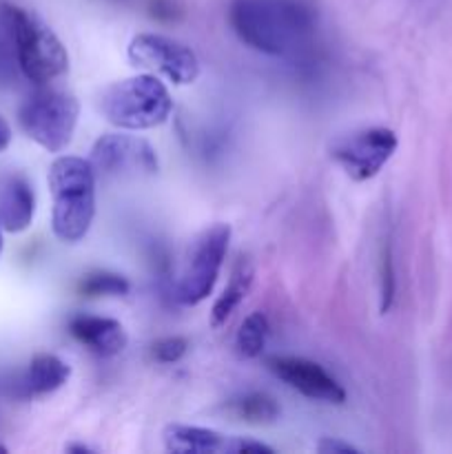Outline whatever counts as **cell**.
<instances>
[{"mask_svg": "<svg viewBox=\"0 0 452 454\" xmlns=\"http://www.w3.org/2000/svg\"><path fill=\"white\" fill-rule=\"evenodd\" d=\"M229 22L246 47L273 58H297L317 35L313 0H233Z\"/></svg>", "mask_w": 452, "mask_h": 454, "instance_id": "cell-1", "label": "cell"}, {"mask_svg": "<svg viewBox=\"0 0 452 454\" xmlns=\"http://www.w3.org/2000/svg\"><path fill=\"white\" fill-rule=\"evenodd\" d=\"M51 229L60 242L75 244L89 233L96 215V171L91 162L60 155L49 167Z\"/></svg>", "mask_w": 452, "mask_h": 454, "instance_id": "cell-2", "label": "cell"}, {"mask_svg": "<svg viewBox=\"0 0 452 454\" xmlns=\"http://www.w3.org/2000/svg\"><path fill=\"white\" fill-rule=\"evenodd\" d=\"M0 22L16 51V60L27 80L47 84L69 69V53L51 27L34 12L13 3H0Z\"/></svg>", "mask_w": 452, "mask_h": 454, "instance_id": "cell-3", "label": "cell"}, {"mask_svg": "<svg viewBox=\"0 0 452 454\" xmlns=\"http://www.w3.org/2000/svg\"><path fill=\"white\" fill-rule=\"evenodd\" d=\"M100 114L124 131H146L168 120L173 100L168 89L155 74H140L118 80L100 93Z\"/></svg>", "mask_w": 452, "mask_h": 454, "instance_id": "cell-4", "label": "cell"}, {"mask_svg": "<svg viewBox=\"0 0 452 454\" xmlns=\"http://www.w3.org/2000/svg\"><path fill=\"white\" fill-rule=\"evenodd\" d=\"M78 118V100L71 93L56 89H38L22 102L18 111L22 131L49 153H60L69 146Z\"/></svg>", "mask_w": 452, "mask_h": 454, "instance_id": "cell-5", "label": "cell"}, {"mask_svg": "<svg viewBox=\"0 0 452 454\" xmlns=\"http://www.w3.org/2000/svg\"><path fill=\"white\" fill-rule=\"evenodd\" d=\"M229 242L230 226L222 224V222L204 229L191 242L175 288L180 304L198 306L211 295L217 278H220L222 264H224L226 251H229Z\"/></svg>", "mask_w": 452, "mask_h": 454, "instance_id": "cell-6", "label": "cell"}, {"mask_svg": "<svg viewBox=\"0 0 452 454\" xmlns=\"http://www.w3.org/2000/svg\"><path fill=\"white\" fill-rule=\"evenodd\" d=\"M399 140L393 129L370 127L348 133L332 142L331 158L355 182L372 180L397 151Z\"/></svg>", "mask_w": 452, "mask_h": 454, "instance_id": "cell-7", "label": "cell"}, {"mask_svg": "<svg viewBox=\"0 0 452 454\" xmlns=\"http://www.w3.org/2000/svg\"><path fill=\"white\" fill-rule=\"evenodd\" d=\"M136 67L164 75L173 84H191L199 75V60L191 47L162 34H137L129 44Z\"/></svg>", "mask_w": 452, "mask_h": 454, "instance_id": "cell-8", "label": "cell"}, {"mask_svg": "<svg viewBox=\"0 0 452 454\" xmlns=\"http://www.w3.org/2000/svg\"><path fill=\"white\" fill-rule=\"evenodd\" d=\"M91 167L102 177L153 176L158 155L146 140L127 133H106L93 145Z\"/></svg>", "mask_w": 452, "mask_h": 454, "instance_id": "cell-9", "label": "cell"}, {"mask_svg": "<svg viewBox=\"0 0 452 454\" xmlns=\"http://www.w3.org/2000/svg\"><path fill=\"white\" fill-rule=\"evenodd\" d=\"M164 448L173 454H273L266 443L253 439L222 434L199 426L171 424L164 428Z\"/></svg>", "mask_w": 452, "mask_h": 454, "instance_id": "cell-10", "label": "cell"}, {"mask_svg": "<svg viewBox=\"0 0 452 454\" xmlns=\"http://www.w3.org/2000/svg\"><path fill=\"white\" fill-rule=\"evenodd\" d=\"M269 371L273 372L277 380L291 386L304 397L313 399V402H326V403H344L346 390L331 372L317 362H310L304 357H270Z\"/></svg>", "mask_w": 452, "mask_h": 454, "instance_id": "cell-11", "label": "cell"}, {"mask_svg": "<svg viewBox=\"0 0 452 454\" xmlns=\"http://www.w3.org/2000/svg\"><path fill=\"white\" fill-rule=\"evenodd\" d=\"M69 333L97 357L120 355L129 341L127 331L118 319L97 317V315H75L69 322Z\"/></svg>", "mask_w": 452, "mask_h": 454, "instance_id": "cell-12", "label": "cell"}, {"mask_svg": "<svg viewBox=\"0 0 452 454\" xmlns=\"http://www.w3.org/2000/svg\"><path fill=\"white\" fill-rule=\"evenodd\" d=\"M71 377V366L51 353H38L31 357L29 366L16 384V395L22 399L43 397L56 393Z\"/></svg>", "mask_w": 452, "mask_h": 454, "instance_id": "cell-13", "label": "cell"}, {"mask_svg": "<svg viewBox=\"0 0 452 454\" xmlns=\"http://www.w3.org/2000/svg\"><path fill=\"white\" fill-rule=\"evenodd\" d=\"M35 215V195L27 177L9 176L0 184V224L4 233H22Z\"/></svg>", "mask_w": 452, "mask_h": 454, "instance_id": "cell-14", "label": "cell"}, {"mask_svg": "<svg viewBox=\"0 0 452 454\" xmlns=\"http://www.w3.org/2000/svg\"><path fill=\"white\" fill-rule=\"evenodd\" d=\"M253 279H255V269H253V262L248 257H239L235 262L233 270H230L229 284L224 286L222 295L217 297L215 304L211 309V324L215 328L224 326L230 317H233L235 310L239 309L244 300H246L248 291L253 286Z\"/></svg>", "mask_w": 452, "mask_h": 454, "instance_id": "cell-15", "label": "cell"}, {"mask_svg": "<svg viewBox=\"0 0 452 454\" xmlns=\"http://www.w3.org/2000/svg\"><path fill=\"white\" fill-rule=\"evenodd\" d=\"M229 412L246 424L264 426L279 419V403L266 393H246L229 402Z\"/></svg>", "mask_w": 452, "mask_h": 454, "instance_id": "cell-16", "label": "cell"}, {"mask_svg": "<svg viewBox=\"0 0 452 454\" xmlns=\"http://www.w3.org/2000/svg\"><path fill=\"white\" fill-rule=\"evenodd\" d=\"M270 326L264 313H251L239 326L238 337H235V348L244 359H257L266 348Z\"/></svg>", "mask_w": 452, "mask_h": 454, "instance_id": "cell-17", "label": "cell"}, {"mask_svg": "<svg viewBox=\"0 0 452 454\" xmlns=\"http://www.w3.org/2000/svg\"><path fill=\"white\" fill-rule=\"evenodd\" d=\"M78 288L84 297H122L131 291V284L118 273L96 270V273H89Z\"/></svg>", "mask_w": 452, "mask_h": 454, "instance_id": "cell-18", "label": "cell"}, {"mask_svg": "<svg viewBox=\"0 0 452 454\" xmlns=\"http://www.w3.org/2000/svg\"><path fill=\"white\" fill-rule=\"evenodd\" d=\"M189 350V341L184 337H162L151 344V357L160 364H175Z\"/></svg>", "mask_w": 452, "mask_h": 454, "instance_id": "cell-19", "label": "cell"}, {"mask_svg": "<svg viewBox=\"0 0 452 454\" xmlns=\"http://www.w3.org/2000/svg\"><path fill=\"white\" fill-rule=\"evenodd\" d=\"M394 301V264H393V247L390 239H386L384 253H381V313H388Z\"/></svg>", "mask_w": 452, "mask_h": 454, "instance_id": "cell-20", "label": "cell"}, {"mask_svg": "<svg viewBox=\"0 0 452 454\" xmlns=\"http://www.w3.org/2000/svg\"><path fill=\"white\" fill-rule=\"evenodd\" d=\"M317 452H322V454H359V448L350 446V443L341 442V439L323 437L322 442L317 443Z\"/></svg>", "mask_w": 452, "mask_h": 454, "instance_id": "cell-21", "label": "cell"}, {"mask_svg": "<svg viewBox=\"0 0 452 454\" xmlns=\"http://www.w3.org/2000/svg\"><path fill=\"white\" fill-rule=\"evenodd\" d=\"M9 142H12V127H9L7 120L0 115V153H3L4 149L9 146Z\"/></svg>", "mask_w": 452, "mask_h": 454, "instance_id": "cell-22", "label": "cell"}, {"mask_svg": "<svg viewBox=\"0 0 452 454\" xmlns=\"http://www.w3.org/2000/svg\"><path fill=\"white\" fill-rule=\"evenodd\" d=\"M66 452H80V454H89V452H93L91 448H87V446H66Z\"/></svg>", "mask_w": 452, "mask_h": 454, "instance_id": "cell-23", "label": "cell"}, {"mask_svg": "<svg viewBox=\"0 0 452 454\" xmlns=\"http://www.w3.org/2000/svg\"><path fill=\"white\" fill-rule=\"evenodd\" d=\"M3 233H4V229H3V224H0V253H3V247H4V239H3Z\"/></svg>", "mask_w": 452, "mask_h": 454, "instance_id": "cell-24", "label": "cell"}]
</instances>
